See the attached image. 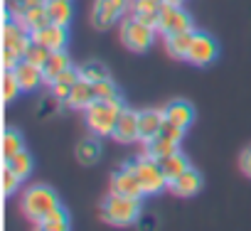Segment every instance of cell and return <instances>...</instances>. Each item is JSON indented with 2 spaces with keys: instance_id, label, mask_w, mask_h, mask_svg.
<instances>
[{
  "instance_id": "cell-1",
  "label": "cell",
  "mask_w": 251,
  "mask_h": 231,
  "mask_svg": "<svg viewBox=\"0 0 251 231\" xmlns=\"http://www.w3.org/2000/svg\"><path fill=\"white\" fill-rule=\"evenodd\" d=\"M123 108H126V106H123L121 98H108V101L96 98V101L84 111L89 131H91L94 136H99V138H111L113 131H116V123H118V118H121V113H123Z\"/></svg>"
},
{
  "instance_id": "cell-2",
  "label": "cell",
  "mask_w": 251,
  "mask_h": 231,
  "mask_svg": "<svg viewBox=\"0 0 251 231\" xmlns=\"http://www.w3.org/2000/svg\"><path fill=\"white\" fill-rule=\"evenodd\" d=\"M141 216V199L111 192L101 202V219L111 226H128Z\"/></svg>"
},
{
  "instance_id": "cell-3",
  "label": "cell",
  "mask_w": 251,
  "mask_h": 231,
  "mask_svg": "<svg viewBox=\"0 0 251 231\" xmlns=\"http://www.w3.org/2000/svg\"><path fill=\"white\" fill-rule=\"evenodd\" d=\"M59 204V197L52 187L47 185H35V187H27L25 194H23V214L32 221V224H40L50 211H54Z\"/></svg>"
},
{
  "instance_id": "cell-4",
  "label": "cell",
  "mask_w": 251,
  "mask_h": 231,
  "mask_svg": "<svg viewBox=\"0 0 251 231\" xmlns=\"http://www.w3.org/2000/svg\"><path fill=\"white\" fill-rule=\"evenodd\" d=\"M126 165L133 170V175L138 177V182H141V187H143L146 194H160V192L168 187V177H165V172H163L160 160L151 158L148 153H146V155H138V158H133V160H128Z\"/></svg>"
},
{
  "instance_id": "cell-5",
  "label": "cell",
  "mask_w": 251,
  "mask_h": 231,
  "mask_svg": "<svg viewBox=\"0 0 251 231\" xmlns=\"http://www.w3.org/2000/svg\"><path fill=\"white\" fill-rule=\"evenodd\" d=\"M153 40H155V27L146 25L143 20H138L136 15L133 18H126L121 23V42L128 47L131 52H148L153 47Z\"/></svg>"
},
{
  "instance_id": "cell-6",
  "label": "cell",
  "mask_w": 251,
  "mask_h": 231,
  "mask_svg": "<svg viewBox=\"0 0 251 231\" xmlns=\"http://www.w3.org/2000/svg\"><path fill=\"white\" fill-rule=\"evenodd\" d=\"M195 23L190 18L187 10H182V5H173V3H163L160 8V18H158V32L160 35H177V32H192Z\"/></svg>"
},
{
  "instance_id": "cell-7",
  "label": "cell",
  "mask_w": 251,
  "mask_h": 231,
  "mask_svg": "<svg viewBox=\"0 0 251 231\" xmlns=\"http://www.w3.org/2000/svg\"><path fill=\"white\" fill-rule=\"evenodd\" d=\"M128 8V0H96L94 13H91V23L96 30H108L118 23V18Z\"/></svg>"
},
{
  "instance_id": "cell-8",
  "label": "cell",
  "mask_w": 251,
  "mask_h": 231,
  "mask_svg": "<svg viewBox=\"0 0 251 231\" xmlns=\"http://www.w3.org/2000/svg\"><path fill=\"white\" fill-rule=\"evenodd\" d=\"M116 143H123V145H131L136 140H141V111H133V108H123L121 118L116 123V131L111 136Z\"/></svg>"
},
{
  "instance_id": "cell-9",
  "label": "cell",
  "mask_w": 251,
  "mask_h": 231,
  "mask_svg": "<svg viewBox=\"0 0 251 231\" xmlns=\"http://www.w3.org/2000/svg\"><path fill=\"white\" fill-rule=\"evenodd\" d=\"M217 54H219V47H217L214 37H209L207 32H197L195 30V40H192L187 62L195 64V67H207V64H212L217 59Z\"/></svg>"
},
{
  "instance_id": "cell-10",
  "label": "cell",
  "mask_w": 251,
  "mask_h": 231,
  "mask_svg": "<svg viewBox=\"0 0 251 231\" xmlns=\"http://www.w3.org/2000/svg\"><path fill=\"white\" fill-rule=\"evenodd\" d=\"M111 192L116 194H126V197H136V199H143L146 192L138 182V177L133 175V170L128 165H123L121 170H116L111 175Z\"/></svg>"
},
{
  "instance_id": "cell-11",
  "label": "cell",
  "mask_w": 251,
  "mask_h": 231,
  "mask_svg": "<svg viewBox=\"0 0 251 231\" xmlns=\"http://www.w3.org/2000/svg\"><path fill=\"white\" fill-rule=\"evenodd\" d=\"M30 37H32V42H37V45H42V47H47V49H52V52H54V49H64L67 42H69L67 27H64V25H54V23H47L45 27L30 32Z\"/></svg>"
},
{
  "instance_id": "cell-12",
  "label": "cell",
  "mask_w": 251,
  "mask_h": 231,
  "mask_svg": "<svg viewBox=\"0 0 251 231\" xmlns=\"http://www.w3.org/2000/svg\"><path fill=\"white\" fill-rule=\"evenodd\" d=\"M13 71H15V76H18V81H20V89H23L25 93H30V91L40 89V84L45 81L42 67H37V64L27 62V59H20V62H18V67H15Z\"/></svg>"
},
{
  "instance_id": "cell-13",
  "label": "cell",
  "mask_w": 251,
  "mask_h": 231,
  "mask_svg": "<svg viewBox=\"0 0 251 231\" xmlns=\"http://www.w3.org/2000/svg\"><path fill=\"white\" fill-rule=\"evenodd\" d=\"M202 185H204L202 172L195 170V167H187V170H185L177 180H173L168 187H170L173 194H177V197H192V194H197V192L202 189Z\"/></svg>"
},
{
  "instance_id": "cell-14",
  "label": "cell",
  "mask_w": 251,
  "mask_h": 231,
  "mask_svg": "<svg viewBox=\"0 0 251 231\" xmlns=\"http://www.w3.org/2000/svg\"><path fill=\"white\" fill-rule=\"evenodd\" d=\"M163 111H165V118L173 121V123H177L180 128H190L192 121H195V106L190 101H185V98L170 101Z\"/></svg>"
},
{
  "instance_id": "cell-15",
  "label": "cell",
  "mask_w": 251,
  "mask_h": 231,
  "mask_svg": "<svg viewBox=\"0 0 251 231\" xmlns=\"http://www.w3.org/2000/svg\"><path fill=\"white\" fill-rule=\"evenodd\" d=\"M163 123H165V111H163V108L141 111V140H143V143L153 140V138L163 131Z\"/></svg>"
},
{
  "instance_id": "cell-16",
  "label": "cell",
  "mask_w": 251,
  "mask_h": 231,
  "mask_svg": "<svg viewBox=\"0 0 251 231\" xmlns=\"http://www.w3.org/2000/svg\"><path fill=\"white\" fill-rule=\"evenodd\" d=\"M72 67V59L64 49H54L50 52V59L45 62L42 67V74H45V84H54L59 79V74H64L67 69Z\"/></svg>"
},
{
  "instance_id": "cell-17",
  "label": "cell",
  "mask_w": 251,
  "mask_h": 231,
  "mask_svg": "<svg viewBox=\"0 0 251 231\" xmlns=\"http://www.w3.org/2000/svg\"><path fill=\"white\" fill-rule=\"evenodd\" d=\"M96 101V91H94V84L91 81H86V79H79L76 84H74V89H72V93H69V101H67V106L69 108H79V111H86L91 103Z\"/></svg>"
},
{
  "instance_id": "cell-18",
  "label": "cell",
  "mask_w": 251,
  "mask_h": 231,
  "mask_svg": "<svg viewBox=\"0 0 251 231\" xmlns=\"http://www.w3.org/2000/svg\"><path fill=\"white\" fill-rule=\"evenodd\" d=\"M165 0H133V15L138 20H143L146 25L158 30V18H160V8Z\"/></svg>"
},
{
  "instance_id": "cell-19",
  "label": "cell",
  "mask_w": 251,
  "mask_h": 231,
  "mask_svg": "<svg viewBox=\"0 0 251 231\" xmlns=\"http://www.w3.org/2000/svg\"><path fill=\"white\" fill-rule=\"evenodd\" d=\"M192 40H195V30H192V32L168 35V37H165V49H168V54L175 57V59H187L190 47H192Z\"/></svg>"
},
{
  "instance_id": "cell-20",
  "label": "cell",
  "mask_w": 251,
  "mask_h": 231,
  "mask_svg": "<svg viewBox=\"0 0 251 231\" xmlns=\"http://www.w3.org/2000/svg\"><path fill=\"white\" fill-rule=\"evenodd\" d=\"M45 10L50 23L54 25H69L72 23V0H45Z\"/></svg>"
},
{
  "instance_id": "cell-21",
  "label": "cell",
  "mask_w": 251,
  "mask_h": 231,
  "mask_svg": "<svg viewBox=\"0 0 251 231\" xmlns=\"http://www.w3.org/2000/svg\"><path fill=\"white\" fill-rule=\"evenodd\" d=\"M160 165H163V172H165V177H168V185H170L173 180H177L187 167H192V165H190V160H187V155H185V153H180V150H175L173 155L163 158V160H160Z\"/></svg>"
},
{
  "instance_id": "cell-22",
  "label": "cell",
  "mask_w": 251,
  "mask_h": 231,
  "mask_svg": "<svg viewBox=\"0 0 251 231\" xmlns=\"http://www.w3.org/2000/svg\"><path fill=\"white\" fill-rule=\"evenodd\" d=\"M177 145H180V143H175V140L168 138L165 133H158L153 140L146 143V153H148L151 158H155V160H163V158L173 155V153L177 150Z\"/></svg>"
},
{
  "instance_id": "cell-23",
  "label": "cell",
  "mask_w": 251,
  "mask_h": 231,
  "mask_svg": "<svg viewBox=\"0 0 251 231\" xmlns=\"http://www.w3.org/2000/svg\"><path fill=\"white\" fill-rule=\"evenodd\" d=\"M99 138V136H96ZM96 138H84V140H79V145H76V150H74V155H76V160L81 162V165H94V162H99V158H101V145H99V140Z\"/></svg>"
},
{
  "instance_id": "cell-24",
  "label": "cell",
  "mask_w": 251,
  "mask_h": 231,
  "mask_svg": "<svg viewBox=\"0 0 251 231\" xmlns=\"http://www.w3.org/2000/svg\"><path fill=\"white\" fill-rule=\"evenodd\" d=\"M37 226L45 229V231H67V229L72 226V219H69V214H67L64 207H57V209L50 211Z\"/></svg>"
},
{
  "instance_id": "cell-25",
  "label": "cell",
  "mask_w": 251,
  "mask_h": 231,
  "mask_svg": "<svg viewBox=\"0 0 251 231\" xmlns=\"http://www.w3.org/2000/svg\"><path fill=\"white\" fill-rule=\"evenodd\" d=\"M20 150H25V140H23V133L15 131V128H8L5 136H3V160H10L13 155H18Z\"/></svg>"
},
{
  "instance_id": "cell-26",
  "label": "cell",
  "mask_w": 251,
  "mask_h": 231,
  "mask_svg": "<svg viewBox=\"0 0 251 231\" xmlns=\"http://www.w3.org/2000/svg\"><path fill=\"white\" fill-rule=\"evenodd\" d=\"M79 76L86 79V81H91V84H96V81H101V79H108L111 74H108L106 64L91 59V62H84V64L79 67Z\"/></svg>"
},
{
  "instance_id": "cell-27",
  "label": "cell",
  "mask_w": 251,
  "mask_h": 231,
  "mask_svg": "<svg viewBox=\"0 0 251 231\" xmlns=\"http://www.w3.org/2000/svg\"><path fill=\"white\" fill-rule=\"evenodd\" d=\"M23 180H27L30 175H32V170H35V160H32V155L27 153V150H20L18 155H13L10 160H5Z\"/></svg>"
},
{
  "instance_id": "cell-28",
  "label": "cell",
  "mask_w": 251,
  "mask_h": 231,
  "mask_svg": "<svg viewBox=\"0 0 251 231\" xmlns=\"http://www.w3.org/2000/svg\"><path fill=\"white\" fill-rule=\"evenodd\" d=\"M20 23L30 30V32H35V30H40V27H45L47 23H50V18H47V10H45V5H40V8H32V10H27L23 18H20Z\"/></svg>"
},
{
  "instance_id": "cell-29",
  "label": "cell",
  "mask_w": 251,
  "mask_h": 231,
  "mask_svg": "<svg viewBox=\"0 0 251 231\" xmlns=\"http://www.w3.org/2000/svg\"><path fill=\"white\" fill-rule=\"evenodd\" d=\"M94 91H96V98H101V101H108V98H121V91H118V86L113 84V79H111V76H108V79L96 81V84H94Z\"/></svg>"
},
{
  "instance_id": "cell-30",
  "label": "cell",
  "mask_w": 251,
  "mask_h": 231,
  "mask_svg": "<svg viewBox=\"0 0 251 231\" xmlns=\"http://www.w3.org/2000/svg\"><path fill=\"white\" fill-rule=\"evenodd\" d=\"M20 182H23V177L5 162V165H3V192H5V197L15 194V192L20 189Z\"/></svg>"
},
{
  "instance_id": "cell-31",
  "label": "cell",
  "mask_w": 251,
  "mask_h": 231,
  "mask_svg": "<svg viewBox=\"0 0 251 231\" xmlns=\"http://www.w3.org/2000/svg\"><path fill=\"white\" fill-rule=\"evenodd\" d=\"M20 91H23V89H20V81H18L15 71H13V69L5 71V81H3V98H5V103H13Z\"/></svg>"
},
{
  "instance_id": "cell-32",
  "label": "cell",
  "mask_w": 251,
  "mask_h": 231,
  "mask_svg": "<svg viewBox=\"0 0 251 231\" xmlns=\"http://www.w3.org/2000/svg\"><path fill=\"white\" fill-rule=\"evenodd\" d=\"M50 52H52V49H47V47H42V45L32 42V45H30V49H27V54H25V59H27V62H32V64H37V67H45V62L50 59Z\"/></svg>"
},
{
  "instance_id": "cell-33",
  "label": "cell",
  "mask_w": 251,
  "mask_h": 231,
  "mask_svg": "<svg viewBox=\"0 0 251 231\" xmlns=\"http://www.w3.org/2000/svg\"><path fill=\"white\" fill-rule=\"evenodd\" d=\"M40 5H45V0H15V3H13V18L15 20H20L27 10H32V8H40Z\"/></svg>"
},
{
  "instance_id": "cell-34",
  "label": "cell",
  "mask_w": 251,
  "mask_h": 231,
  "mask_svg": "<svg viewBox=\"0 0 251 231\" xmlns=\"http://www.w3.org/2000/svg\"><path fill=\"white\" fill-rule=\"evenodd\" d=\"M239 162H241V170H244V175H249V177H251V145H249V148L241 153V160H239Z\"/></svg>"
},
{
  "instance_id": "cell-35",
  "label": "cell",
  "mask_w": 251,
  "mask_h": 231,
  "mask_svg": "<svg viewBox=\"0 0 251 231\" xmlns=\"http://www.w3.org/2000/svg\"><path fill=\"white\" fill-rule=\"evenodd\" d=\"M165 3H173V5H182L185 0H165Z\"/></svg>"
}]
</instances>
